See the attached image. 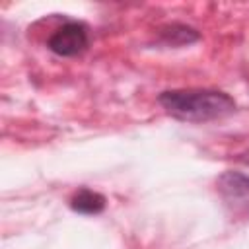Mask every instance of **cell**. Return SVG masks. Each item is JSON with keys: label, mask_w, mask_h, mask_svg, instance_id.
<instances>
[{"label": "cell", "mask_w": 249, "mask_h": 249, "mask_svg": "<svg viewBox=\"0 0 249 249\" xmlns=\"http://www.w3.org/2000/svg\"><path fill=\"white\" fill-rule=\"evenodd\" d=\"M158 101L167 115L185 123L216 121L235 111L233 97L218 89H167Z\"/></svg>", "instance_id": "cell-1"}, {"label": "cell", "mask_w": 249, "mask_h": 249, "mask_svg": "<svg viewBox=\"0 0 249 249\" xmlns=\"http://www.w3.org/2000/svg\"><path fill=\"white\" fill-rule=\"evenodd\" d=\"M216 189L230 210L237 214L249 212V175L239 171H224L216 181Z\"/></svg>", "instance_id": "cell-2"}, {"label": "cell", "mask_w": 249, "mask_h": 249, "mask_svg": "<svg viewBox=\"0 0 249 249\" xmlns=\"http://www.w3.org/2000/svg\"><path fill=\"white\" fill-rule=\"evenodd\" d=\"M88 29L80 21H68L54 29V33L49 37L47 47L58 56H76L88 49Z\"/></svg>", "instance_id": "cell-3"}, {"label": "cell", "mask_w": 249, "mask_h": 249, "mask_svg": "<svg viewBox=\"0 0 249 249\" xmlns=\"http://www.w3.org/2000/svg\"><path fill=\"white\" fill-rule=\"evenodd\" d=\"M105 204H107L105 196L91 189H80L70 198V208L80 214H99L103 212Z\"/></svg>", "instance_id": "cell-4"}, {"label": "cell", "mask_w": 249, "mask_h": 249, "mask_svg": "<svg viewBox=\"0 0 249 249\" xmlns=\"http://www.w3.org/2000/svg\"><path fill=\"white\" fill-rule=\"evenodd\" d=\"M161 37L171 43V45H183V43H193L198 39V33L187 25H179V23H173V25H167L161 29Z\"/></svg>", "instance_id": "cell-5"}, {"label": "cell", "mask_w": 249, "mask_h": 249, "mask_svg": "<svg viewBox=\"0 0 249 249\" xmlns=\"http://www.w3.org/2000/svg\"><path fill=\"white\" fill-rule=\"evenodd\" d=\"M237 160H239L241 163H245V165H249V150H247V152H243V154H241V156H239Z\"/></svg>", "instance_id": "cell-6"}]
</instances>
